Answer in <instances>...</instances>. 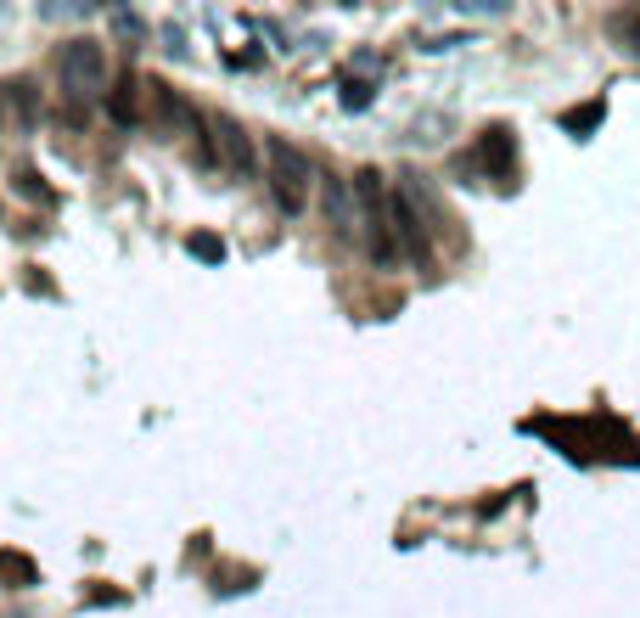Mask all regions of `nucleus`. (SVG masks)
Masks as SVG:
<instances>
[{"label":"nucleus","instance_id":"nucleus-1","mask_svg":"<svg viewBox=\"0 0 640 618\" xmlns=\"http://www.w3.org/2000/svg\"><path fill=\"white\" fill-rule=\"evenodd\" d=\"M264 175H269V191H276L281 214H303V203H310V157H303L292 141H269L264 147Z\"/></svg>","mask_w":640,"mask_h":618},{"label":"nucleus","instance_id":"nucleus-2","mask_svg":"<svg viewBox=\"0 0 640 618\" xmlns=\"http://www.w3.org/2000/svg\"><path fill=\"white\" fill-rule=\"evenodd\" d=\"M57 74H62L67 102H90V96H101V85H108V56H101L96 40H74V46H62Z\"/></svg>","mask_w":640,"mask_h":618},{"label":"nucleus","instance_id":"nucleus-3","mask_svg":"<svg viewBox=\"0 0 640 618\" xmlns=\"http://www.w3.org/2000/svg\"><path fill=\"white\" fill-rule=\"evenodd\" d=\"M214 129V157H219V164L230 169V175H253V136H248V129L242 124H236V118H214L209 124Z\"/></svg>","mask_w":640,"mask_h":618},{"label":"nucleus","instance_id":"nucleus-4","mask_svg":"<svg viewBox=\"0 0 640 618\" xmlns=\"http://www.w3.org/2000/svg\"><path fill=\"white\" fill-rule=\"evenodd\" d=\"M388 225H393V242L411 253V258H427V225L416 214V198L411 191H393L388 198Z\"/></svg>","mask_w":640,"mask_h":618},{"label":"nucleus","instance_id":"nucleus-5","mask_svg":"<svg viewBox=\"0 0 640 618\" xmlns=\"http://www.w3.org/2000/svg\"><path fill=\"white\" fill-rule=\"evenodd\" d=\"M326 219H331L337 237H354L360 214H354V186L349 180H326Z\"/></svg>","mask_w":640,"mask_h":618},{"label":"nucleus","instance_id":"nucleus-6","mask_svg":"<svg viewBox=\"0 0 640 618\" xmlns=\"http://www.w3.org/2000/svg\"><path fill=\"white\" fill-rule=\"evenodd\" d=\"M108 113H113V124H141V85H135V74H124L113 90H108Z\"/></svg>","mask_w":640,"mask_h":618},{"label":"nucleus","instance_id":"nucleus-7","mask_svg":"<svg viewBox=\"0 0 640 618\" xmlns=\"http://www.w3.org/2000/svg\"><path fill=\"white\" fill-rule=\"evenodd\" d=\"M478 164L489 169V175H512V136L505 129H484V141H478Z\"/></svg>","mask_w":640,"mask_h":618},{"label":"nucleus","instance_id":"nucleus-8","mask_svg":"<svg viewBox=\"0 0 640 618\" xmlns=\"http://www.w3.org/2000/svg\"><path fill=\"white\" fill-rule=\"evenodd\" d=\"M34 579H40L34 557H23V551H0V584H7V591H28Z\"/></svg>","mask_w":640,"mask_h":618},{"label":"nucleus","instance_id":"nucleus-9","mask_svg":"<svg viewBox=\"0 0 640 618\" xmlns=\"http://www.w3.org/2000/svg\"><path fill=\"white\" fill-rule=\"evenodd\" d=\"M186 248H191V258H202V265H225V242H219V237H209V231H197Z\"/></svg>","mask_w":640,"mask_h":618},{"label":"nucleus","instance_id":"nucleus-10","mask_svg":"<svg viewBox=\"0 0 640 618\" xmlns=\"http://www.w3.org/2000/svg\"><path fill=\"white\" fill-rule=\"evenodd\" d=\"M590 124H601V102H590V108H573V113H567V129H573V136H585Z\"/></svg>","mask_w":640,"mask_h":618},{"label":"nucleus","instance_id":"nucleus-11","mask_svg":"<svg viewBox=\"0 0 640 618\" xmlns=\"http://www.w3.org/2000/svg\"><path fill=\"white\" fill-rule=\"evenodd\" d=\"M365 102H371V85H360V79H343V108H354V113H360Z\"/></svg>","mask_w":640,"mask_h":618},{"label":"nucleus","instance_id":"nucleus-12","mask_svg":"<svg viewBox=\"0 0 640 618\" xmlns=\"http://www.w3.org/2000/svg\"><path fill=\"white\" fill-rule=\"evenodd\" d=\"M17 191H23V198H51V191L40 186V175H34V169H17Z\"/></svg>","mask_w":640,"mask_h":618}]
</instances>
